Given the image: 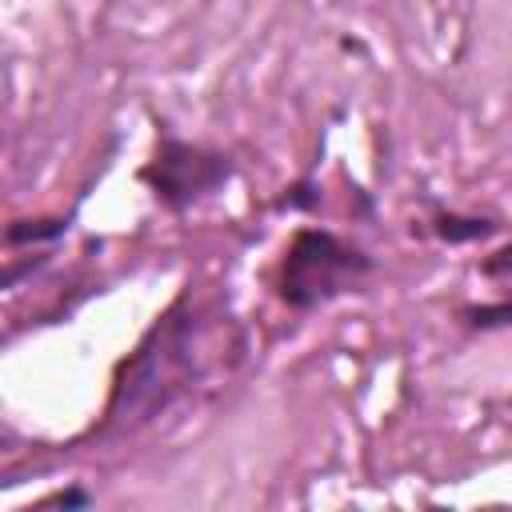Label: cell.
I'll return each instance as SVG.
<instances>
[{
    "mask_svg": "<svg viewBox=\"0 0 512 512\" xmlns=\"http://www.w3.org/2000/svg\"><path fill=\"white\" fill-rule=\"evenodd\" d=\"M372 272L376 260L360 244L340 240L328 228H296L280 260L276 296L292 312H316L328 300L356 292Z\"/></svg>",
    "mask_w": 512,
    "mask_h": 512,
    "instance_id": "6da1fadb",
    "label": "cell"
},
{
    "mask_svg": "<svg viewBox=\"0 0 512 512\" xmlns=\"http://www.w3.org/2000/svg\"><path fill=\"white\" fill-rule=\"evenodd\" d=\"M140 180L152 188V196L168 212H188L216 188L232 180V156L208 144L180 140L172 132H160L152 160L140 168Z\"/></svg>",
    "mask_w": 512,
    "mask_h": 512,
    "instance_id": "7a4b0ae2",
    "label": "cell"
},
{
    "mask_svg": "<svg viewBox=\"0 0 512 512\" xmlns=\"http://www.w3.org/2000/svg\"><path fill=\"white\" fill-rule=\"evenodd\" d=\"M432 232L444 244H472V240H488L496 232V220L472 216V212H436L432 216Z\"/></svg>",
    "mask_w": 512,
    "mask_h": 512,
    "instance_id": "3957f363",
    "label": "cell"
},
{
    "mask_svg": "<svg viewBox=\"0 0 512 512\" xmlns=\"http://www.w3.org/2000/svg\"><path fill=\"white\" fill-rule=\"evenodd\" d=\"M68 232V216H44V220H12L4 232L8 248H24V244H56Z\"/></svg>",
    "mask_w": 512,
    "mask_h": 512,
    "instance_id": "277c9868",
    "label": "cell"
},
{
    "mask_svg": "<svg viewBox=\"0 0 512 512\" xmlns=\"http://www.w3.org/2000/svg\"><path fill=\"white\" fill-rule=\"evenodd\" d=\"M464 328L472 332H496V328H512V296L492 300V304H468L460 308Z\"/></svg>",
    "mask_w": 512,
    "mask_h": 512,
    "instance_id": "5b68a950",
    "label": "cell"
},
{
    "mask_svg": "<svg viewBox=\"0 0 512 512\" xmlns=\"http://www.w3.org/2000/svg\"><path fill=\"white\" fill-rule=\"evenodd\" d=\"M480 276H488V280H512V244L488 252L480 260Z\"/></svg>",
    "mask_w": 512,
    "mask_h": 512,
    "instance_id": "8992f818",
    "label": "cell"
},
{
    "mask_svg": "<svg viewBox=\"0 0 512 512\" xmlns=\"http://www.w3.org/2000/svg\"><path fill=\"white\" fill-rule=\"evenodd\" d=\"M316 184L312 180H300V184H292V188H284V196L276 200L280 208H312L316 204V192H312Z\"/></svg>",
    "mask_w": 512,
    "mask_h": 512,
    "instance_id": "52a82bcc",
    "label": "cell"
},
{
    "mask_svg": "<svg viewBox=\"0 0 512 512\" xmlns=\"http://www.w3.org/2000/svg\"><path fill=\"white\" fill-rule=\"evenodd\" d=\"M52 504H60V508H80V504H88V492H84V488H68V492H60V496H52Z\"/></svg>",
    "mask_w": 512,
    "mask_h": 512,
    "instance_id": "ba28073f",
    "label": "cell"
}]
</instances>
